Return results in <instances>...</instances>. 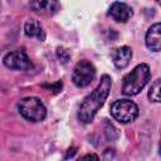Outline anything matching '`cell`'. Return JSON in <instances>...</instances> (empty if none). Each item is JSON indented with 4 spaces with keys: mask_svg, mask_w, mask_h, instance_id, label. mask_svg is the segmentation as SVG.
<instances>
[{
    "mask_svg": "<svg viewBox=\"0 0 161 161\" xmlns=\"http://www.w3.org/2000/svg\"><path fill=\"white\" fill-rule=\"evenodd\" d=\"M112 87V79L109 75L104 74L101 78V82L96 87V89L88 94L84 101L82 102L79 111H78V118L83 123H89L93 121L96 113L99 111V108L104 104L109 91Z\"/></svg>",
    "mask_w": 161,
    "mask_h": 161,
    "instance_id": "cell-1",
    "label": "cell"
},
{
    "mask_svg": "<svg viewBox=\"0 0 161 161\" xmlns=\"http://www.w3.org/2000/svg\"><path fill=\"white\" fill-rule=\"evenodd\" d=\"M151 78L150 67L145 63L136 65L130 73L123 77L122 80V92L126 96H136L138 94L143 87L148 83Z\"/></svg>",
    "mask_w": 161,
    "mask_h": 161,
    "instance_id": "cell-2",
    "label": "cell"
},
{
    "mask_svg": "<svg viewBox=\"0 0 161 161\" xmlns=\"http://www.w3.org/2000/svg\"><path fill=\"white\" fill-rule=\"evenodd\" d=\"M19 113L30 122H40L47 117V108L36 97H25L18 103Z\"/></svg>",
    "mask_w": 161,
    "mask_h": 161,
    "instance_id": "cell-3",
    "label": "cell"
},
{
    "mask_svg": "<svg viewBox=\"0 0 161 161\" xmlns=\"http://www.w3.org/2000/svg\"><path fill=\"white\" fill-rule=\"evenodd\" d=\"M111 116L119 123H130L137 118L138 107L133 101L117 99L111 104Z\"/></svg>",
    "mask_w": 161,
    "mask_h": 161,
    "instance_id": "cell-4",
    "label": "cell"
},
{
    "mask_svg": "<svg viewBox=\"0 0 161 161\" xmlns=\"http://www.w3.org/2000/svg\"><path fill=\"white\" fill-rule=\"evenodd\" d=\"M94 77H96L94 65L89 60L83 59L75 64L72 74V80L77 87L83 88V87H87L94 79Z\"/></svg>",
    "mask_w": 161,
    "mask_h": 161,
    "instance_id": "cell-5",
    "label": "cell"
},
{
    "mask_svg": "<svg viewBox=\"0 0 161 161\" xmlns=\"http://www.w3.org/2000/svg\"><path fill=\"white\" fill-rule=\"evenodd\" d=\"M3 62L6 68L13 70H28L29 68H31V62L24 48H19L8 53L4 57Z\"/></svg>",
    "mask_w": 161,
    "mask_h": 161,
    "instance_id": "cell-6",
    "label": "cell"
},
{
    "mask_svg": "<svg viewBox=\"0 0 161 161\" xmlns=\"http://www.w3.org/2000/svg\"><path fill=\"white\" fill-rule=\"evenodd\" d=\"M108 14L117 23H126L127 20H130V18L132 16L133 13H132V9L127 4L116 1V3H113L111 5Z\"/></svg>",
    "mask_w": 161,
    "mask_h": 161,
    "instance_id": "cell-7",
    "label": "cell"
},
{
    "mask_svg": "<svg viewBox=\"0 0 161 161\" xmlns=\"http://www.w3.org/2000/svg\"><path fill=\"white\" fill-rule=\"evenodd\" d=\"M146 47L152 52H160L161 48V25L160 23H155L151 25L146 33L145 38Z\"/></svg>",
    "mask_w": 161,
    "mask_h": 161,
    "instance_id": "cell-8",
    "label": "cell"
},
{
    "mask_svg": "<svg viewBox=\"0 0 161 161\" xmlns=\"http://www.w3.org/2000/svg\"><path fill=\"white\" fill-rule=\"evenodd\" d=\"M113 63L116 65V68L118 69H125L130 62H131V58H132V50L130 47L127 45H123V47H119L117 48L114 52H113Z\"/></svg>",
    "mask_w": 161,
    "mask_h": 161,
    "instance_id": "cell-9",
    "label": "cell"
},
{
    "mask_svg": "<svg viewBox=\"0 0 161 161\" xmlns=\"http://www.w3.org/2000/svg\"><path fill=\"white\" fill-rule=\"evenodd\" d=\"M29 5L35 13L42 14V15H53L60 8V4L58 1H52V0H48V1H31Z\"/></svg>",
    "mask_w": 161,
    "mask_h": 161,
    "instance_id": "cell-10",
    "label": "cell"
},
{
    "mask_svg": "<svg viewBox=\"0 0 161 161\" xmlns=\"http://www.w3.org/2000/svg\"><path fill=\"white\" fill-rule=\"evenodd\" d=\"M24 33H25L26 36H29V38H36L40 42H44V39H45V31H44L42 24L38 20H34V19H30V20H28L25 23V25H24Z\"/></svg>",
    "mask_w": 161,
    "mask_h": 161,
    "instance_id": "cell-11",
    "label": "cell"
},
{
    "mask_svg": "<svg viewBox=\"0 0 161 161\" xmlns=\"http://www.w3.org/2000/svg\"><path fill=\"white\" fill-rule=\"evenodd\" d=\"M160 83H161V80L160 79H156L151 84V87H150V91H148L147 97H148V99L151 102H160Z\"/></svg>",
    "mask_w": 161,
    "mask_h": 161,
    "instance_id": "cell-12",
    "label": "cell"
},
{
    "mask_svg": "<svg viewBox=\"0 0 161 161\" xmlns=\"http://www.w3.org/2000/svg\"><path fill=\"white\" fill-rule=\"evenodd\" d=\"M57 57H58V59H59L62 63H67V62L69 60V58H70L68 50L64 49V48H58V49H57Z\"/></svg>",
    "mask_w": 161,
    "mask_h": 161,
    "instance_id": "cell-13",
    "label": "cell"
},
{
    "mask_svg": "<svg viewBox=\"0 0 161 161\" xmlns=\"http://www.w3.org/2000/svg\"><path fill=\"white\" fill-rule=\"evenodd\" d=\"M77 161H99V158H98V156L96 153H87L83 157L78 158Z\"/></svg>",
    "mask_w": 161,
    "mask_h": 161,
    "instance_id": "cell-14",
    "label": "cell"
},
{
    "mask_svg": "<svg viewBox=\"0 0 161 161\" xmlns=\"http://www.w3.org/2000/svg\"><path fill=\"white\" fill-rule=\"evenodd\" d=\"M43 87H44V88H48V89H53L55 93H58V92L62 89V82H57L55 84H50V86H47V84H44Z\"/></svg>",
    "mask_w": 161,
    "mask_h": 161,
    "instance_id": "cell-15",
    "label": "cell"
}]
</instances>
